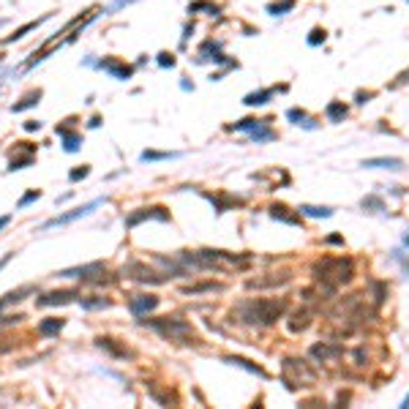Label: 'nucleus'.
Masks as SVG:
<instances>
[{
    "mask_svg": "<svg viewBox=\"0 0 409 409\" xmlns=\"http://www.w3.org/2000/svg\"><path fill=\"white\" fill-rule=\"evenodd\" d=\"M235 314L240 316V322L245 325H257L268 327L273 322H278L286 314V300L284 298H257V300H245L235 308Z\"/></svg>",
    "mask_w": 409,
    "mask_h": 409,
    "instance_id": "nucleus-1",
    "label": "nucleus"
},
{
    "mask_svg": "<svg viewBox=\"0 0 409 409\" xmlns=\"http://www.w3.org/2000/svg\"><path fill=\"white\" fill-rule=\"evenodd\" d=\"M311 273H314L316 281L330 284V286L339 289V286L349 284V281L355 278V262H352L349 257H322V259L314 262Z\"/></svg>",
    "mask_w": 409,
    "mask_h": 409,
    "instance_id": "nucleus-2",
    "label": "nucleus"
},
{
    "mask_svg": "<svg viewBox=\"0 0 409 409\" xmlns=\"http://www.w3.org/2000/svg\"><path fill=\"white\" fill-rule=\"evenodd\" d=\"M281 371H284V382L289 387H308L316 382V371L300 357H286L281 363Z\"/></svg>",
    "mask_w": 409,
    "mask_h": 409,
    "instance_id": "nucleus-3",
    "label": "nucleus"
},
{
    "mask_svg": "<svg viewBox=\"0 0 409 409\" xmlns=\"http://www.w3.org/2000/svg\"><path fill=\"white\" fill-rule=\"evenodd\" d=\"M147 327H153L156 333H161L164 339H170V341H186V339H194V330H191V325L188 322H183V319H177V316H164V319H142Z\"/></svg>",
    "mask_w": 409,
    "mask_h": 409,
    "instance_id": "nucleus-4",
    "label": "nucleus"
},
{
    "mask_svg": "<svg viewBox=\"0 0 409 409\" xmlns=\"http://www.w3.org/2000/svg\"><path fill=\"white\" fill-rule=\"evenodd\" d=\"M99 204H104V199H93V202L82 204V207H76V210L60 213V216H55V218H49V221H44V224H41V229H52V227H66V224L76 221V218H85V216H90V213H93L96 207H99Z\"/></svg>",
    "mask_w": 409,
    "mask_h": 409,
    "instance_id": "nucleus-5",
    "label": "nucleus"
},
{
    "mask_svg": "<svg viewBox=\"0 0 409 409\" xmlns=\"http://www.w3.org/2000/svg\"><path fill=\"white\" fill-rule=\"evenodd\" d=\"M170 221V213L164 210V207H139V210H134V213H129L126 216V227L129 229H134L136 224H142V221Z\"/></svg>",
    "mask_w": 409,
    "mask_h": 409,
    "instance_id": "nucleus-6",
    "label": "nucleus"
},
{
    "mask_svg": "<svg viewBox=\"0 0 409 409\" xmlns=\"http://www.w3.org/2000/svg\"><path fill=\"white\" fill-rule=\"evenodd\" d=\"M344 355V346L336 344V341H322V344H314L311 346V357L316 363H330V360H339Z\"/></svg>",
    "mask_w": 409,
    "mask_h": 409,
    "instance_id": "nucleus-7",
    "label": "nucleus"
},
{
    "mask_svg": "<svg viewBox=\"0 0 409 409\" xmlns=\"http://www.w3.org/2000/svg\"><path fill=\"white\" fill-rule=\"evenodd\" d=\"M289 278H292V275L289 273H268L265 275V278H248V289H273V286H284V284H289Z\"/></svg>",
    "mask_w": 409,
    "mask_h": 409,
    "instance_id": "nucleus-8",
    "label": "nucleus"
},
{
    "mask_svg": "<svg viewBox=\"0 0 409 409\" xmlns=\"http://www.w3.org/2000/svg\"><path fill=\"white\" fill-rule=\"evenodd\" d=\"M123 273L131 275V278H136V281H145V284H161V281H164V275H158L156 270L145 268L142 262H131L129 268L123 270Z\"/></svg>",
    "mask_w": 409,
    "mask_h": 409,
    "instance_id": "nucleus-9",
    "label": "nucleus"
},
{
    "mask_svg": "<svg viewBox=\"0 0 409 409\" xmlns=\"http://www.w3.org/2000/svg\"><path fill=\"white\" fill-rule=\"evenodd\" d=\"M79 298V292L76 289H60V292H49V295H41V298H35V306H66L71 303V300Z\"/></svg>",
    "mask_w": 409,
    "mask_h": 409,
    "instance_id": "nucleus-10",
    "label": "nucleus"
},
{
    "mask_svg": "<svg viewBox=\"0 0 409 409\" xmlns=\"http://www.w3.org/2000/svg\"><path fill=\"white\" fill-rule=\"evenodd\" d=\"M104 273V265L93 262V265H82V268H68V270H60V278H93V275Z\"/></svg>",
    "mask_w": 409,
    "mask_h": 409,
    "instance_id": "nucleus-11",
    "label": "nucleus"
},
{
    "mask_svg": "<svg viewBox=\"0 0 409 409\" xmlns=\"http://www.w3.org/2000/svg\"><path fill=\"white\" fill-rule=\"evenodd\" d=\"M156 306H158V298H156V295H134V298L129 300L131 314H136V316H142V314H147V311H153Z\"/></svg>",
    "mask_w": 409,
    "mask_h": 409,
    "instance_id": "nucleus-12",
    "label": "nucleus"
},
{
    "mask_svg": "<svg viewBox=\"0 0 409 409\" xmlns=\"http://www.w3.org/2000/svg\"><path fill=\"white\" fill-rule=\"evenodd\" d=\"M311 316H314V311L311 308H298L292 316H289V333H300V330H306V327L311 325Z\"/></svg>",
    "mask_w": 409,
    "mask_h": 409,
    "instance_id": "nucleus-13",
    "label": "nucleus"
},
{
    "mask_svg": "<svg viewBox=\"0 0 409 409\" xmlns=\"http://www.w3.org/2000/svg\"><path fill=\"white\" fill-rule=\"evenodd\" d=\"M363 167H368V170H404V161L401 158H366Z\"/></svg>",
    "mask_w": 409,
    "mask_h": 409,
    "instance_id": "nucleus-14",
    "label": "nucleus"
},
{
    "mask_svg": "<svg viewBox=\"0 0 409 409\" xmlns=\"http://www.w3.org/2000/svg\"><path fill=\"white\" fill-rule=\"evenodd\" d=\"M99 66H101L104 71H109L115 79H129V76H131V66L120 63V60H101Z\"/></svg>",
    "mask_w": 409,
    "mask_h": 409,
    "instance_id": "nucleus-15",
    "label": "nucleus"
},
{
    "mask_svg": "<svg viewBox=\"0 0 409 409\" xmlns=\"http://www.w3.org/2000/svg\"><path fill=\"white\" fill-rule=\"evenodd\" d=\"M47 19H49V14H44V17H38V19H33V22H28V25H22V28H19V30H14V33H11V35H6V41H3V44H14V41H19V38H25V35H28V33H30V30H35V28H38V25H41V22H47Z\"/></svg>",
    "mask_w": 409,
    "mask_h": 409,
    "instance_id": "nucleus-16",
    "label": "nucleus"
},
{
    "mask_svg": "<svg viewBox=\"0 0 409 409\" xmlns=\"http://www.w3.org/2000/svg\"><path fill=\"white\" fill-rule=\"evenodd\" d=\"M63 325H66V319L49 316V319H44V322L38 325V333H41V336H58L60 330H63Z\"/></svg>",
    "mask_w": 409,
    "mask_h": 409,
    "instance_id": "nucleus-17",
    "label": "nucleus"
},
{
    "mask_svg": "<svg viewBox=\"0 0 409 409\" xmlns=\"http://www.w3.org/2000/svg\"><path fill=\"white\" fill-rule=\"evenodd\" d=\"M270 216H273L275 221H284V224H300V216L289 213V207H284V204H273V207H270Z\"/></svg>",
    "mask_w": 409,
    "mask_h": 409,
    "instance_id": "nucleus-18",
    "label": "nucleus"
},
{
    "mask_svg": "<svg viewBox=\"0 0 409 409\" xmlns=\"http://www.w3.org/2000/svg\"><path fill=\"white\" fill-rule=\"evenodd\" d=\"M325 115H327V120H330V123H341L346 117L344 101H330V104H327V109H325Z\"/></svg>",
    "mask_w": 409,
    "mask_h": 409,
    "instance_id": "nucleus-19",
    "label": "nucleus"
},
{
    "mask_svg": "<svg viewBox=\"0 0 409 409\" xmlns=\"http://www.w3.org/2000/svg\"><path fill=\"white\" fill-rule=\"evenodd\" d=\"M58 134L63 136V142H66V150H68V153L79 150V142H82V136H79V134H74V131H68V129H66V126H58Z\"/></svg>",
    "mask_w": 409,
    "mask_h": 409,
    "instance_id": "nucleus-20",
    "label": "nucleus"
},
{
    "mask_svg": "<svg viewBox=\"0 0 409 409\" xmlns=\"http://www.w3.org/2000/svg\"><path fill=\"white\" fill-rule=\"evenodd\" d=\"M273 99V90H257V93H248L243 99V104L245 106H262V104H268V101Z\"/></svg>",
    "mask_w": 409,
    "mask_h": 409,
    "instance_id": "nucleus-21",
    "label": "nucleus"
},
{
    "mask_svg": "<svg viewBox=\"0 0 409 409\" xmlns=\"http://www.w3.org/2000/svg\"><path fill=\"white\" fill-rule=\"evenodd\" d=\"M298 210H300V216H308V218H330L333 216L330 207H314V204H300Z\"/></svg>",
    "mask_w": 409,
    "mask_h": 409,
    "instance_id": "nucleus-22",
    "label": "nucleus"
},
{
    "mask_svg": "<svg viewBox=\"0 0 409 409\" xmlns=\"http://www.w3.org/2000/svg\"><path fill=\"white\" fill-rule=\"evenodd\" d=\"M227 363H229V366H240V368H245V371H251V374L268 376L262 366H257V363H251V360H245V357H227Z\"/></svg>",
    "mask_w": 409,
    "mask_h": 409,
    "instance_id": "nucleus-23",
    "label": "nucleus"
},
{
    "mask_svg": "<svg viewBox=\"0 0 409 409\" xmlns=\"http://www.w3.org/2000/svg\"><path fill=\"white\" fill-rule=\"evenodd\" d=\"M25 295H33V286H22V289H17V292H8L0 298V308H6V306L11 303H19V300H25Z\"/></svg>",
    "mask_w": 409,
    "mask_h": 409,
    "instance_id": "nucleus-24",
    "label": "nucleus"
},
{
    "mask_svg": "<svg viewBox=\"0 0 409 409\" xmlns=\"http://www.w3.org/2000/svg\"><path fill=\"white\" fill-rule=\"evenodd\" d=\"M38 101H41V90H30V93H25V99L19 101V104L11 106V112H25V109H30V106H35Z\"/></svg>",
    "mask_w": 409,
    "mask_h": 409,
    "instance_id": "nucleus-25",
    "label": "nucleus"
},
{
    "mask_svg": "<svg viewBox=\"0 0 409 409\" xmlns=\"http://www.w3.org/2000/svg\"><path fill=\"white\" fill-rule=\"evenodd\" d=\"M251 139L257 142H270V139H275V131L273 129H268V123H262V126H259V129H254L251 131Z\"/></svg>",
    "mask_w": 409,
    "mask_h": 409,
    "instance_id": "nucleus-26",
    "label": "nucleus"
},
{
    "mask_svg": "<svg viewBox=\"0 0 409 409\" xmlns=\"http://www.w3.org/2000/svg\"><path fill=\"white\" fill-rule=\"evenodd\" d=\"M85 311H99V308H109V300L106 298H82L79 300Z\"/></svg>",
    "mask_w": 409,
    "mask_h": 409,
    "instance_id": "nucleus-27",
    "label": "nucleus"
},
{
    "mask_svg": "<svg viewBox=\"0 0 409 409\" xmlns=\"http://www.w3.org/2000/svg\"><path fill=\"white\" fill-rule=\"evenodd\" d=\"M142 161H170V158H180V153H158V150H145Z\"/></svg>",
    "mask_w": 409,
    "mask_h": 409,
    "instance_id": "nucleus-28",
    "label": "nucleus"
},
{
    "mask_svg": "<svg viewBox=\"0 0 409 409\" xmlns=\"http://www.w3.org/2000/svg\"><path fill=\"white\" fill-rule=\"evenodd\" d=\"M221 289H224L221 284H213V281H210V284H199V286H186V289H183V292H186V295H199V292H221Z\"/></svg>",
    "mask_w": 409,
    "mask_h": 409,
    "instance_id": "nucleus-29",
    "label": "nucleus"
},
{
    "mask_svg": "<svg viewBox=\"0 0 409 409\" xmlns=\"http://www.w3.org/2000/svg\"><path fill=\"white\" fill-rule=\"evenodd\" d=\"M210 202H216V210L224 213L229 210L232 204H243V199H232V197H210Z\"/></svg>",
    "mask_w": 409,
    "mask_h": 409,
    "instance_id": "nucleus-30",
    "label": "nucleus"
},
{
    "mask_svg": "<svg viewBox=\"0 0 409 409\" xmlns=\"http://www.w3.org/2000/svg\"><path fill=\"white\" fill-rule=\"evenodd\" d=\"M99 346H101V349H109L115 357H129V349L115 346V341H112V339H99Z\"/></svg>",
    "mask_w": 409,
    "mask_h": 409,
    "instance_id": "nucleus-31",
    "label": "nucleus"
},
{
    "mask_svg": "<svg viewBox=\"0 0 409 409\" xmlns=\"http://www.w3.org/2000/svg\"><path fill=\"white\" fill-rule=\"evenodd\" d=\"M262 123H268V120H254V117H248V120H240V123H235V126H229V129H235V131H254V129H259Z\"/></svg>",
    "mask_w": 409,
    "mask_h": 409,
    "instance_id": "nucleus-32",
    "label": "nucleus"
},
{
    "mask_svg": "<svg viewBox=\"0 0 409 409\" xmlns=\"http://www.w3.org/2000/svg\"><path fill=\"white\" fill-rule=\"evenodd\" d=\"M88 175H90V167H88V164H82V167H76V170L68 172V180L76 183V180H82V177H88Z\"/></svg>",
    "mask_w": 409,
    "mask_h": 409,
    "instance_id": "nucleus-33",
    "label": "nucleus"
},
{
    "mask_svg": "<svg viewBox=\"0 0 409 409\" xmlns=\"http://www.w3.org/2000/svg\"><path fill=\"white\" fill-rule=\"evenodd\" d=\"M188 11L191 14H197V11H210V14H218V6H213V3H191V6H188Z\"/></svg>",
    "mask_w": 409,
    "mask_h": 409,
    "instance_id": "nucleus-34",
    "label": "nucleus"
},
{
    "mask_svg": "<svg viewBox=\"0 0 409 409\" xmlns=\"http://www.w3.org/2000/svg\"><path fill=\"white\" fill-rule=\"evenodd\" d=\"M360 204L366 207V210H385V204H382V199H379V197H366Z\"/></svg>",
    "mask_w": 409,
    "mask_h": 409,
    "instance_id": "nucleus-35",
    "label": "nucleus"
},
{
    "mask_svg": "<svg viewBox=\"0 0 409 409\" xmlns=\"http://www.w3.org/2000/svg\"><path fill=\"white\" fill-rule=\"evenodd\" d=\"M38 197H41V191H28V194H25V197L17 202V210H22V207H28V204H30V202H35V199H38Z\"/></svg>",
    "mask_w": 409,
    "mask_h": 409,
    "instance_id": "nucleus-36",
    "label": "nucleus"
},
{
    "mask_svg": "<svg viewBox=\"0 0 409 409\" xmlns=\"http://www.w3.org/2000/svg\"><path fill=\"white\" fill-rule=\"evenodd\" d=\"M325 30H322V28H314V30H311V35H308V44H311V47H316V44H322V41H325Z\"/></svg>",
    "mask_w": 409,
    "mask_h": 409,
    "instance_id": "nucleus-37",
    "label": "nucleus"
},
{
    "mask_svg": "<svg viewBox=\"0 0 409 409\" xmlns=\"http://www.w3.org/2000/svg\"><path fill=\"white\" fill-rule=\"evenodd\" d=\"M286 117H289L292 123H298V126H300V120H308V117H306V112H303V109H298V106H292V109L286 112Z\"/></svg>",
    "mask_w": 409,
    "mask_h": 409,
    "instance_id": "nucleus-38",
    "label": "nucleus"
},
{
    "mask_svg": "<svg viewBox=\"0 0 409 409\" xmlns=\"http://www.w3.org/2000/svg\"><path fill=\"white\" fill-rule=\"evenodd\" d=\"M289 8H292V0H284V3H278V6H270L268 11H270V14H275V17H278V14L289 11Z\"/></svg>",
    "mask_w": 409,
    "mask_h": 409,
    "instance_id": "nucleus-39",
    "label": "nucleus"
},
{
    "mask_svg": "<svg viewBox=\"0 0 409 409\" xmlns=\"http://www.w3.org/2000/svg\"><path fill=\"white\" fill-rule=\"evenodd\" d=\"M158 66H164V68L170 66V68H172V66H175V55H167V52H161V55H158Z\"/></svg>",
    "mask_w": 409,
    "mask_h": 409,
    "instance_id": "nucleus-40",
    "label": "nucleus"
},
{
    "mask_svg": "<svg viewBox=\"0 0 409 409\" xmlns=\"http://www.w3.org/2000/svg\"><path fill=\"white\" fill-rule=\"evenodd\" d=\"M25 129H28V131H35V129H41V123H38V120H28V123H25Z\"/></svg>",
    "mask_w": 409,
    "mask_h": 409,
    "instance_id": "nucleus-41",
    "label": "nucleus"
},
{
    "mask_svg": "<svg viewBox=\"0 0 409 409\" xmlns=\"http://www.w3.org/2000/svg\"><path fill=\"white\" fill-rule=\"evenodd\" d=\"M368 99H371V93H357V104H366Z\"/></svg>",
    "mask_w": 409,
    "mask_h": 409,
    "instance_id": "nucleus-42",
    "label": "nucleus"
},
{
    "mask_svg": "<svg viewBox=\"0 0 409 409\" xmlns=\"http://www.w3.org/2000/svg\"><path fill=\"white\" fill-rule=\"evenodd\" d=\"M327 243H333V245H341L344 240H341V235H333V238H327Z\"/></svg>",
    "mask_w": 409,
    "mask_h": 409,
    "instance_id": "nucleus-43",
    "label": "nucleus"
},
{
    "mask_svg": "<svg viewBox=\"0 0 409 409\" xmlns=\"http://www.w3.org/2000/svg\"><path fill=\"white\" fill-rule=\"evenodd\" d=\"M8 262H11V254H6V257H3V259H0V270H3V268H6V265Z\"/></svg>",
    "mask_w": 409,
    "mask_h": 409,
    "instance_id": "nucleus-44",
    "label": "nucleus"
},
{
    "mask_svg": "<svg viewBox=\"0 0 409 409\" xmlns=\"http://www.w3.org/2000/svg\"><path fill=\"white\" fill-rule=\"evenodd\" d=\"M8 221H11V216H3V218H0V229L8 227Z\"/></svg>",
    "mask_w": 409,
    "mask_h": 409,
    "instance_id": "nucleus-45",
    "label": "nucleus"
},
{
    "mask_svg": "<svg viewBox=\"0 0 409 409\" xmlns=\"http://www.w3.org/2000/svg\"><path fill=\"white\" fill-rule=\"evenodd\" d=\"M404 407H409V396H407V398H404Z\"/></svg>",
    "mask_w": 409,
    "mask_h": 409,
    "instance_id": "nucleus-46",
    "label": "nucleus"
},
{
    "mask_svg": "<svg viewBox=\"0 0 409 409\" xmlns=\"http://www.w3.org/2000/svg\"><path fill=\"white\" fill-rule=\"evenodd\" d=\"M0 66H3V55H0Z\"/></svg>",
    "mask_w": 409,
    "mask_h": 409,
    "instance_id": "nucleus-47",
    "label": "nucleus"
},
{
    "mask_svg": "<svg viewBox=\"0 0 409 409\" xmlns=\"http://www.w3.org/2000/svg\"><path fill=\"white\" fill-rule=\"evenodd\" d=\"M0 88H3V79H0Z\"/></svg>",
    "mask_w": 409,
    "mask_h": 409,
    "instance_id": "nucleus-48",
    "label": "nucleus"
}]
</instances>
